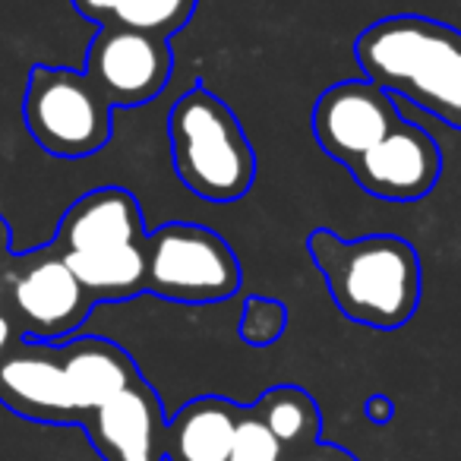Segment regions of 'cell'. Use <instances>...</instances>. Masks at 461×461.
<instances>
[{
	"mask_svg": "<svg viewBox=\"0 0 461 461\" xmlns=\"http://www.w3.org/2000/svg\"><path fill=\"white\" fill-rule=\"evenodd\" d=\"M83 429L102 461H167L165 404L146 376L98 404Z\"/></svg>",
	"mask_w": 461,
	"mask_h": 461,
	"instance_id": "cell-11",
	"label": "cell"
},
{
	"mask_svg": "<svg viewBox=\"0 0 461 461\" xmlns=\"http://www.w3.org/2000/svg\"><path fill=\"white\" fill-rule=\"evenodd\" d=\"M228 461H285V446L266 427L263 417L253 411V404H244V411H240Z\"/></svg>",
	"mask_w": 461,
	"mask_h": 461,
	"instance_id": "cell-17",
	"label": "cell"
},
{
	"mask_svg": "<svg viewBox=\"0 0 461 461\" xmlns=\"http://www.w3.org/2000/svg\"><path fill=\"white\" fill-rule=\"evenodd\" d=\"M398 121L402 117L392 95L370 79H341L322 89L313 104L316 142L329 158L345 167L376 146Z\"/></svg>",
	"mask_w": 461,
	"mask_h": 461,
	"instance_id": "cell-10",
	"label": "cell"
},
{
	"mask_svg": "<svg viewBox=\"0 0 461 461\" xmlns=\"http://www.w3.org/2000/svg\"><path fill=\"white\" fill-rule=\"evenodd\" d=\"M238 332L250 348L276 345V341L288 332V307H285V301L263 297V294L247 297Z\"/></svg>",
	"mask_w": 461,
	"mask_h": 461,
	"instance_id": "cell-16",
	"label": "cell"
},
{
	"mask_svg": "<svg viewBox=\"0 0 461 461\" xmlns=\"http://www.w3.org/2000/svg\"><path fill=\"white\" fill-rule=\"evenodd\" d=\"M354 58L383 92L461 130V29L420 14L383 16L357 35Z\"/></svg>",
	"mask_w": 461,
	"mask_h": 461,
	"instance_id": "cell-1",
	"label": "cell"
},
{
	"mask_svg": "<svg viewBox=\"0 0 461 461\" xmlns=\"http://www.w3.org/2000/svg\"><path fill=\"white\" fill-rule=\"evenodd\" d=\"M70 272L92 301H130L146 294V218L123 186H95L64 212L54 234Z\"/></svg>",
	"mask_w": 461,
	"mask_h": 461,
	"instance_id": "cell-3",
	"label": "cell"
},
{
	"mask_svg": "<svg viewBox=\"0 0 461 461\" xmlns=\"http://www.w3.org/2000/svg\"><path fill=\"white\" fill-rule=\"evenodd\" d=\"M240 285V259L218 230L193 221H167L149 230V294L174 303H218L238 294Z\"/></svg>",
	"mask_w": 461,
	"mask_h": 461,
	"instance_id": "cell-7",
	"label": "cell"
},
{
	"mask_svg": "<svg viewBox=\"0 0 461 461\" xmlns=\"http://www.w3.org/2000/svg\"><path fill=\"white\" fill-rule=\"evenodd\" d=\"M0 301L32 341H67L79 335L95 301L70 272L54 240L16 253L10 221L0 215Z\"/></svg>",
	"mask_w": 461,
	"mask_h": 461,
	"instance_id": "cell-5",
	"label": "cell"
},
{
	"mask_svg": "<svg viewBox=\"0 0 461 461\" xmlns=\"http://www.w3.org/2000/svg\"><path fill=\"white\" fill-rule=\"evenodd\" d=\"M354 184L385 203H414L433 193L442 174V149L417 123L398 121L373 149L348 165Z\"/></svg>",
	"mask_w": 461,
	"mask_h": 461,
	"instance_id": "cell-9",
	"label": "cell"
},
{
	"mask_svg": "<svg viewBox=\"0 0 461 461\" xmlns=\"http://www.w3.org/2000/svg\"><path fill=\"white\" fill-rule=\"evenodd\" d=\"M0 404L35 423H73L58 341L23 339L0 360Z\"/></svg>",
	"mask_w": 461,
	"mask_h": 461,
	"instance_id": "cell-12",
	"label": "cell"
},
{
	"mask_svg": "<svg viewBox=\"0 0 461 461\" xmlns=\"http://www.w3.org/2000/svg\"><path fill=\"white\" fill-rule=\"evenodd\" d=\"M83 70L114 108H142L158 98L171 79V39L104 26L86 48Z\"/></svg>",
	"mask_w": 461,
	"mask_h": 461,
	"instance_id": "cell-8",
	"label": "cell"
},
{
	"mask_svg": "<svg viewBox=\"0 0 461 461\" xmlns=\"http://www.w3.org/2000/svg\"><path fill=\"white\" fill-rule=\"evenodd\" d=\"M83 20L98 29H136V32L171 39L196 14L199 0H70Z\"/></svg>",
	"mask_w": 461,
	"mask_h": 461,
	"instance_id": "cell-14",
	"label": "cell"
},
{
	"mask_svg": "<svg viewBox=\"0 0 461 461\" xmlns=\"http://www.w3.org/2000/svg\"><path fill=\"white\" fill-rule=\"evenodd\" d=\"M285 461H360L335 442H316L303 452H285Z\"/></svg>",
	"mask_w": 461,
	"mask_h": 461,
	"instance_id": "cell-18",
	"label": "cell"
},
{
	"mask_svg": "<svg viewBox=\"0 0 461 461\" xmlns=\"http://www.w3.org/2000/svg\"><path fill=\"white\" fill-rule=\"evenodd\" d=\"M253 411L278 436L285 452H303V448L322 442L320 404L301 385H272L253 402Z\"/></svg>",
	"mask_w": 461,
	"mask_h": 461,
	"instance_id": "cell-15",
	"label": "cell"
},
{
	"mask_svg": "<svg viewBox=\"0 0 461 461\" xmlns=\"http://www.w3.org/2000/svg\"><path fill=\"white\" fill-rule=\"evenodd\" d=\"M26 339L20 329V322H16V316L10 313V307L4 301H0V360L7 357L10 351H14L20 341Z\"/></svg>",
	"mask_w": 461,
	"mask_h": 461,
	"instance_id": "cell-19",
	"label": "cell"
},
{
	"mask_svg": "<svg viewBox=\"0 0 461 461\" xmlns=\"http://www.w3.org/2000/svg\"><path fill=\"white\" fill-rule=\"evenodd\" d=\"M23 123L54 158H89L111 142L114 104L86 70L35 64L23 92Z\"/></svg>",
	"mask_w": 461,
	"mask_h": 461,
	"instance_id": "cell-6",
	"label": "cell"
},
{
	"mask_svg": "<svg viewBox=\"0 0 461 461\" xmlns=\"http://www.w3.org/2000/svg\"><path fill=\"white\" fill-rule=\"evenodd\" d=\"M244 404L221 395L190 398L174 417H167L165 458L167 461H228L234 427Z\"/></svg>",
	"mask_w": 461,
	"mask_h": 461,
	"instance_id": "cell-13",
	"label": "cell"
},
{
	"mask_svg": "<svg viewBox=\"0 0 461 461\" xmlns=\"http://www.w3.org/2000/svg\"><path fill=\"white\" fill-rule=\"evenodd\" d=\"M307 247L335 307L357 326L398 329L420 307L423 269L411 240L398 234L345 240L329 228H316Z\"/></svg>",
	"mask_w": 461,
	"mask_h": 461,
	"instance_id": "cell-2",
	"label": "cell"
},
{
	"mask_svg": "<svg viewBox=\"0 0 461 461\" xmlns=\"http://www.w3.org/2000/svg\"><path fill=\"white\" fill-rule=\"evenodd\" d=\"M171 165L180 184L209 203H238L257 180V152L238 114L205 86H193L167 114Z\"/></svg>",
	"mask_w": 461,
	"mask_h": 461,
	"instance_id": "cell-4",
	"label": "cell"
},
{
	"mask_svg": "<svg viewBox=\"0 0 461 461\" xmlns=\"http://www.w3.org/2000/svg\"><path fill=\"white\" fill-rule=\"evenodd\" d=\"M364 414L370 423L383 427V423H389L392 417H395V402H392L389 395H383V392H376V395H370L364 402Z\"/></svg>",
	"mask_w": 461,
	"mask_h": 461,
	"instance_id": "cell-20",
	"label": "cell"
}]
</instances>
